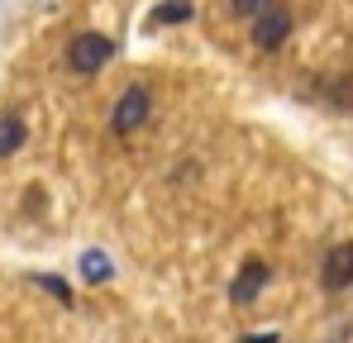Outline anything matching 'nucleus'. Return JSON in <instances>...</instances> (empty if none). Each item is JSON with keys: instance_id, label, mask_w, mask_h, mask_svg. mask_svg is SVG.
I'll return each instance as SVG.
<instances>
[{"instance_id": "nucleus-1", "label": "nucleus", "mask_w": 353, "mask_h": 343, "mask_svg": "<svg viewBox=\"0 0 353 343\" xmlns=\"http://www.w3.org/2000/svg\"><path fill=\"white\" fill-rule=\"evenodd\" d=\"M110 57H115V39H105V34H77L67 43V67L77 76H96Z\"/></svg>"}, {"instance_id": "nucleus-2", "label": "nucleus", "mask_w": 353, "mask_h": 343, "mask_svg": "<svg viewBox=\"0 0 353 343\" xmlns=\"http://www.w3.org/2000/svg\"><path fill=\"white\" fill-rule=\"evenodd\" d=\"M287 39H292V10H287L282 0L263 5V10L253 14V43H258V48H282Z\"/></svg>"}, {"instance_id": "nucleus-3", "label": "nucleus", "mask_w": 353, "mask_h": 343, "mask_svg": "<svg viewBox=\"0 0 353 343\" xmlns=\"http://www.w3.org/2000/svg\"><path fill=\"white\" fill-rule=\"evenodd\" d=\"M148 114H153V91L148 86H129L124 96L115 101V134H134V129H143L148 124Z\"/></svg>"}, {"instance_id": "nucleus-4", "label": "nucleus", "mask_w": 353, "mask_h": 343, "mask_svg": "<svg viewBox=\"0 0 353 343\" xmlns=\"http://www.w3.org/2000/svg\"><path fill=\"white\" fill-rule=\"evenodd\" d=\"M268 277H272V267H268L263 258H248V262L239 267L234 286H230V300H234V305H253V300H258V291L268 286Z\"/></svg>"}, {"instance_id": "nucleus-5", "label": "nucleus", "mask_w": 353, "mask_h": 343, "mask_svg": "<svg viewBox=\"0 0 353 343\" xmlns=\"http://www.w3.org/2000/svg\"><path fill=\"white\" fill-rule=\"evenodd\" d=\"M320 286H325V291H344V286H353V243H334V248L325 253Z\"/></svg>"}, {"instance_id": "nucleus-6", "label": "nucleus", "mask_w": 353, "mask_h": 343, "mask_svg": "<svg viewBox=\"0 0 353 343\" xmlns=\"http://www.w3.org/2000/svg\"><path fill=\"white\" fill-rule=\"evenodd\" d=\"M24 119L19 114H0V158H10V153H19L24 148Z\"/></svg>"}, {"instance_id": "nucleus-7", "label": "nucleus", "mask_w": 353, "mask_h": 343, "mask_svg": "<svg viewBox=\"0 0 353 343\" xmlns=\"http://www.w3.org/2000/svg\"><path fill=\"white\" fill-rule=\"evenodd\" d=\"M181 19H191V5L186 0H168V5H158L148 14V24H181Z\"/></svg>"}, {"instance_id": "nucleus-8", "label": "nucleus", "mask_w": 353, "mask_h": 343, "mask_svg": "<svg viewBox=\"0 0 353 343\" xmlns=\"http://www.w3.org/2000/svg\"><path fill=\"white\" fill-rule=\"evenodd\" d=\"M81 272H86L91 282H105V277H110V262H105V253H86V258H81Z\"/></svg>"}, {"instance_id": "nucleus-9", "label": "nucleus", "mask_w": 353, "mask_h": 343, "mask_svg": "<svg viewBox=\"0 0 353 343\" xmlns=\"http://www.w3.org/2000/svg\"><path fill=\"white\" fill-rule=\"evenodd\" d=\"M263 5H272V0H230V10H234V14H243V19H253Z\"/></svg>"}, {"instance_id": "nucleus-10", "label": "nucleus", "mask_w": 353, "mask_h": 343, "mask_svg": "<svg viewBox=\"0 0 353 343\" xmlns=\"http://www.w3.org/2000/svg\"><path fill=\"white\" fill-rule=\"evenodd\" d=\"M330 101L334 105H353V81H334L330 86Z\"/></svg>"}, {"instance_id": "nucleus-11", "label": "nucleus", "mask_w": 353, "mask_h": 343, "mask_svg": "<svg viewBox=\"0 0 353 343\" xmlns=\"http://www.w3.org/2000/svg\"><path fill=\"white\" fill-rule=\"evenodd\" d=\"M243 343H277V334H253V339H243Z\"/></svg>"}]
</instances>
